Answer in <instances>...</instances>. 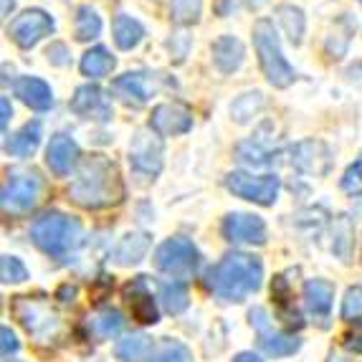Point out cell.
<instances>
[{
    "label": "cell",
    "mask_w": 362,
    "mask_h": 362,
    "mask_svg": "<svg viewBox=\"0 0 362 362\" xmlns=\"http://www.w3.org/2000/svg\"><path fill=\"white\" fill-rule=\"evenodd\" d=\"M69 195L76 206L99 211L122 203L124 198V182L119 177L117 165L104 155H91L78 165Z\"/></svg>",
    "instance_id": "cell-1"
},
{
    "label": "cell",
    "mask_w": 362,
    "mask_h": 362,
    "mask_svg": "<svg viewBox=\"0 0 362 362\" xmlns=\"http://www.w3.org/2000/svg\"><path fill=\"white\" fill-rule=\"evenodd\" d=\"M264 281V264L259 256L233 251L226 254L216 266H211L206 274V286L221 302H246L248 296L256 294Z\"/></svg>",
    "instance_id": "cell-2"
},
{
    "label": "cell",
    "mask_w": 362,
    "mask_h": 362,
    "mask_svg": "<svg viewBox=\"0 0 362 362\" xmlns=\"http://www.w3.org/2000/svg\"><path fill=\"white\" fill-rule=\"evenodd\" d=\"M30 238L43 254L64 259L81 241V223L66 213H43L41 218H36V223L30 226Z\"/></svg>",
    "instance_id": "cell-3"
},
{
    "label": "cell",
    "mask_w": 362,
    "mask_h": 362,
    "mask_svg": "<svg viewBox=\"0 0 362 362\" xmlns=\"http://www.w3.org/2000/svg\"><path fill=\"white\" fill-rule=\"evenodd\" d=\"M254 46L261 71H264L269 84L276 86V89H286V86L294 84V69L284 59V51H281V43H279L276 28H274L272 21L264 18L254 25Z\"/></svg>",
    "instance_id": "cell-4"
},
{
    "label": "cell",
    "mask_w": 362,
    "mask_h": 362,
    "mask_svg": "<svg viewBox=\"0 0 362 362\" xmlns=\"http://www.w3.org/2000/svg\"><path fill=\"white\" fill-rule=\"evenodd\" d=\"M155 266L173 279H187L198 272L200 251L195 248V243L190 238L175 235V238H168V241H163L157 246Z\"/></svg>",
    "instance_id": "cell-5"
},
{
    "label": "cell",
    "mask_w": 362,
    "mask_h": 362,
    "mask_svg": "<svg viewBox=\"0 0 362 362\" xmlns=\"http://www.w3.org/2000/svg\"><path fill=\"white\" fill-rule=\"evenodd\" d=\"M226 187L235 198H243L248 203H256V206H274L279 198V182L276 175H251V173H228L226 175Z\"/></svg>",
    "instance_id": "cell-6"
},
{
    "label": "cell",
    "mask_w": 362,
    "mask_h": 362,
    "mask_svg": "<svg viewBox=\"0 0 362 362\" xmlns=\"http://www.w3.org/2000/svg\"><path fill=\"white\" fill-rule=\"evenodd\" d=\"M13 314H16V320L25 327V332L33 334L36 339H51L61 327L59 317H56L43 302L30 299V296H16Z\"/></svg>",
    "instance_id": "cell-7"
},
{
    "label": "cell",
    "mask_w": 362,
    "mask_h": 362,
    "mask_svg": "<svg viewBox=\"0 0 362 362\" xmlns=\"http://www.w3.org/2000/svg\"><path fill=\"white\" fill-rule=\"evenodd\" d=\"M41 177L36 173H13L3 185L0 203L6 213H28L41 198Z\"/></svg>",
    "instance_id": "cell-8"
},
{
    "label": "cell",
    "mask_w": 362,
    "mask_h": 362,
    "mask_svg": "<svg viewBox=\"0 0 362 362\" xmlns=\"http://www.w3.org/2000/svg\"><path fill=\"white\" fill-rule=\"evenodd\" d=\"M54 28H56V23L49 13L41 11V8H28V11H23L21 16H16V18L8 23V36H11L13 43L21 46V49H33L41 38L51 36Z\"/></svg>",
    "instance_id": "cell-9"
},
{
    "label": "cell",
    "mask_w": 362,
    "mask_h": 362,
    "mask_svg": "<svg viewBox=\"0 0 362 362\" xmlns=\"http://www.w3.org/2000/svg\"><path fill=\"white\" fill-rule=\"evenodd\" d=\"M193 127V112L180 102H165L152 109L150 129L160 137H177Z\"/></svg>",
    "instance_id": "cell-10"
},
{
    "label": "cell",
    "mask_w": 362,
    "mask_h": 362,
    "mask_svg": "<svg viewBox=\"0 0 362 362\" xmlns=\"http://www.w3.org/2000/svg\"><path fill=\"white\" fill-rule=\"evenodd\" d=\"M291 165L304 175L322 177L332 168V152L320 139H304L291 147Z\"/></svg>",
    "instance_id": "cell-11"
},
{
    "label": "cell",
    "mask_w": 362,
    "mask_h": 362,
    "mask_svg": "<svg viewBox=\"0 0 362 362\" xmlns=\"http://www.w3.org/2000/svg\"><path fill=\"white\" fill-rule=\"evenodd\" d=\"M223 238L230 243H266V223L251 213H228L223 218Z\"/></svg>",
    "instance_id": "cell-12"
},
{
    "label": "cell",
    "mask_w": 362,
    "mask_h": 362,
    "mask_svg": "<svg viewBox=\"0 0 362 362\" xmlns=\"http://www.w3.org/2000/svg\"><path fill=\"white\" fill-rule=\"evenodd\" d=\"M129 163L139 175L155 177L163 170V142L152 134L137 132L132 147H129Z\"/></svg>",
    "instance_id": "cell-13"
},
{
    "label": "cell",
    "mask_w": 362,
    "mask_h": 362,
    "mask_svg": "<svg viewBox=\"0 0 362 362\" xmlns=\"http://www.w3.org/2000/svg\"><path fill=\"white\" fill-rule=\"evenodd\" d=\"M78 157H81V150H78L74 137H69V134H64V132L51 137L49 150H46V165L51 168L54 175L66 177L78 165Z\"/></svg>",
    "instance_id": "cell-14"
},
{
    "label": "cell",
    "mask_w": 362,
    "mask_h": 362,
    "mask_svg": "<svg viewBox=\"0 0 362 362\" xmlns=\"http://www.w3.org/2000/svg\"><path fill=\"white\" fill-rule=\"evenodd\" d=\"M13 91H16V97H18L25 107L36 109V112H46V109L54 107V91H51V86L36 76L16 78Z\"/></svg>",
    "instance_id": "cell-15"
},
{
    "label": "cell",
    "mask_w": 362,
    "mask_h": 362,
    "mask_svg": "<svg viewBox=\"0 0 362 362\" xmlns=\"http://www.w3.org/2000/svg\"><path fill=\"white\" fill-rule=\"evenodd\" d=\"M124 299H127L129 309H132V317L142 325H155L160 320V314H157V307H155V299L152 294L147 291L145 286V276L134 279L132 284H127L124 289Z\"/></svg>",
    "instance_id": "cell-16"
},
{
    "label": "cell",
    "mask_w": 362,
    "mask_h": 362,
    "mask_svg": "<svg viewBox=\"0 0 362 362\" xmlns=\"http://www.w3.org/2000/svg\"><path fill=\"white\" fill-rule=\"evenodd\" d=\"M71 109L76 115L81 117H94V119H109V104L107 97H104V91L94 84H86V86H78L76 94L71 99Z\"/></svg>",
    "instance_id": "cell-17"
},
{
    "label": "cell",
    "mask_w": 362,
    "mask_h": 362,
    "mask_svg": "<svg viewBox=\"0 0 362 362\" xmlns=\"http://www.w3.org/2000/svg\"><path fill=\"white\" fill-rule=\"evenodd\" d=\"M213 51V64L221 74H233L241 69L243 64V56H246V49H243V43L238 41L235 36H221L213 41L211 46Z\"/></svg>",
    "instance_id": "cell-18"
},
{
    "label": "cell",
    "mask_w": 362,
    "mask_h": 362,
    "mask_svg": "<svg viewBox=\"0 0 362 362\" xmlns=\"http://www.w3.org/2000/svg\"><path fill=\"white\" fill-rule=\"evenodd\" d=\"M115 94L124 104H132V107H142L150 99V74H124L115 81Z\"/></svg>",
    "instance_id": "cell-19"
},
{
    "label": "cell",
    "mask_w": 362,
    "mask_h": 362,
    "mask_svg": "<svg viewBox=\"0 0 362 362\" xmlns=\"http://www.w3.org/2000/svg\"><path fill=\"white\" fill-rule=\"evenodd\" d=\"M332 299H334V286L325 279H309L304 284V302H307V309L325 320L327 314L332 312Z\"/></svg>",
    "instance_id": "cell-20"
},
{
    "label": "cell",
    "mask_w": 362,
    "mask_h": 362,
    "mask_svg": "<svg viewBox=\"0 0 362 362\" xmlns=\"http://www.w3.org/2000/svg\"><path fill=\"white\" fill-rule=\"evenodd\" d=\"M41 137H43L41 124L38 122H28L18 132L6 139V152L13 157H30L38 150V145H41Z\"/></svg>",
    "instance_id": "cell-21"
},
{
    "label": "cell",
    "mask_w": 362,
    "mask_h": 362,
    "mask_svg": "<svg viewBox=\"0 0 362 362\" xmlns=\"http://www.w3.org/2000/svg\"><path fill=\"white\" fill-rule=\"evenodd\" d=\"M152 355H155L152 337L142 332L127 334L117 344V360L119 362H152Z\"/></svg>",
    "instance_id": "cell-22"
},
{
    "label": "cell",
    "mask_w": 362,
    "mask_h": 362,
    "mask_svg": "<svg viewBox=\"0 0 362 362\" xmlns=\"http://www.w3.org/2000/svg\"><path fill=\"white\" fill-rule=\"evenodd\" d=\"M259 347L272 357H286V355H294L302 347V339L296 337V334L274 332V329L266 327V329L259 332Z\"/></svg>",
    "instance_id": "cell-23"
},
{
    "label": "cell",
    "mask_w": 362,
    "mask_h": 362,
    "mask_svg": "<svg viewBox=\"0 0 362 362\" xmlns=\"http://www.w3.org/2000/svg\"><path fill=\"white\" fill-rule=\"evenodd\" d=\"M147 251H150V238H147L145 233H127L119 241V246H117L115 261L119 266L139 264V261L145 259Z\"/></svg>",
    "instance_id": "cell-24"
},
{
    "label": "cell",
    "mask_w": 362,
    "mask_h": 362,
    "mask_svg": "<svg viewBox=\"0 0 362 362\" xmlns=\"http://www.w3.org/2000/svg\"><path fill=\"white\" fill-rule=\"evenodd\" d=\"M115 66H117V59L109 54L107 49H102V46L86 51V54L81 56V64H78L81 74H84V76H89V78L109 76V74L115 71Z\"/></svg>",
    "instance_id": "cell-25"
},
{
    "label": "cell",
    "mask_w": 362,
    "mask_h": 362,
    "mask_svg": "<svg viewBox=\"0 0 362 362\" xmlns=\"http://www.w3.org/2000/svg\"><path fill=\"white\" fill-rule=\"evenodd\" d=\"M145 38V25L139 23L137 18L119 13L115 18V43L122 51H132L139 41Z\"/></svg>",
    "instance_id": "cell-26"
},
{
    "label": "cell",
    "mask_w": 362,
    "mask_h": 362,
    "mask_svg": "<svg viewBox=\"0 0 362 362\" xmlns=\"http://www.w3.org/2000/svg\"><path fill=\"white\" fill-rule=\"evenodd\" d=\"M122 327H124V320H122V312L117 309H102L91 317V332L97 334L99 339H112L122 332Z\"/></svg>",
    "instance_id": "cell-27"
},
{
    "label": "cell",
    "mask_w": 362,
    "mask_h": 362,
    "mask_svg": "<svg viewBox=\"0 0 362 362\" xmlns=\"http://www.w3.org/2000/svg\"><path fill=\"white\" fill-rule=\"evenodd\" d=\"M74 30H76V41H94V38L102 33V18H99V13L91 6H81L76 11Z\"/></svg>",
    "instance_id": "cell-28"
},
{
    "label": "cell",
    "mask_w": 362,
    "mask_h": 362,
    "mask_svg": "<svg viewBox=\"0 0 362 362\" xmlns=\"http://www.w3.org/2000/svg\"><path fill=\"white\" fill-rule=\"evenodd\" d=\"M264 109V94L261 91H248L243 97H238L230 107V115L238 124H246L251 117H256Z\"/></svg>",
    "instance_id": "cell-29"
},
{
    "label": "cell",
    "mask_w": 362,
    "mask_h": 362,
    "mask_svg": "<svg viewBox=\"0 0 362 362\" xmlns=\"http://www.w3.org/2000/svg\"><path fill=\"white\" fill-rule=\"evenodd\" d=\"M160 302H163L165 312H170V314L185 312L187 302H190V296H187L185 284H180V281H173V284H163V286H160Z\"/></svg>",
    "instance_id": "cell-30"
},
{
    "label": "cell",
    "mask_w": 362,
    "mask_h": 362,
    "mask_svg": "<svg viewBox=\"0 0 362 362\" xmlns=\"http://www.w3.org/2000/svg\"><path fill=\"white\" fill-rule=\"evenodd\" d=\"M279 21H281V25H284L286 36H289V41L294 43V46H299L304 38V13L299 11V8L294 6H281L279 8Z\"/></svg>",
    "instance_id": "cell-31"
},
{
    "label": "cell",
    "mask_w": 362,
    "mask_h": 362,
    "mask_svg": "<svg viewBox=\"0 0 362 362\" xmlns=\"http://www.w3.org/2000/svg\"><path fill=\"white\" fill-rule=\"evenodd\" d=\"M152 362H193V352L177 339H165L160 347H155Z\"/></svg>",
    "instance_id": "cell-32"
},
{
    "label": "cell",
    "mask_w": 362,
    "mask_h": 362,
    "mask_svg": "<svg viewBox=\"0 0 362 362\" xmlns=\"http://www.w3.org/2000/svg\"><path fill=\"white\" fill-rule=\"evenodd\" d=\"M352 235H355V228H352V221L347 216H339L334 221V254L339 256L342 261H347L350 256V246H352Z\"/></svg>",
    "instance_id": "cell-33"
},
{
    "label": "cell",
    "mask_w": 362,
    "mask_h": 362,
    "mask_svg": "<svg viewBox=\"0 0 362 362\" xmlns=\"http://www.w3.org/2000/svg\"><path fill=\"white\" fill-rule=\"evenodd\" d=\"M200 8H203V0H170L173 21L180 25L195 23L200 18Z\"/></svg>",
    "instance_id": "cell-34"
},
{
    "label": "cell",
    "mask_w": 362,
    "mask_h": 362,
    "mask_svg": "<svg viewBox=\"0 0 362 362\" xmlns=\"http://www.w3.org/2000/svg\"><path fill=\"white\" fill-rule=\"evenodd\" d=\"M0 279H3V284H21L28 279V269L18 256L6 254L0 259Z\"/></svg>",
    "instance_id": "cell-35"
},
{
    "label": "cell",
    "mask_w": 362,
    "mask_h": 362,
    "mask_svg": "<svg viewBox=\"0 0 362 362\" xmlns=\"http://www.w3.org/2000/svg\"><path fill=\"white\" fill-rule=\"evenodd\" d=\"M342 320L362 325V286H350L342 299Z\"/></svg>",
    "instance_id": "cell-36"
},
{
    "label": "cell",
    "mask_w": 362,
    "mask_h": 362,
    "mask_svg": "<svg viewBox=\"0 0 362 362\" xmlns=\"http://www.w3.org/2000/svg\"><path fill=\"white\" fill-rule=\"evenodd\" d=\"M238 160L246 165H254V168H261V165H269L272 163V152L264 150L259 142L254 139H248L243 145H238Z\"/></svg>",
    "instance_id": "cell-37"
},
{
    "label": "cell",
    "mask_w": 362,
    "mask_h": 362,
    "mask_svg": "<svg viewBox=\"0 0 362 362\" xmlns=\"http://www.w3.org/2000/svg\"><path fill=\"white\" fill-rule=\"evenodd\" d=\"M342 190L350 195H362V160L352 163L342 175Z\"/></svg>",
    "instance_id": "cell-38"
},
{
    "label": "cell",
    "mask_w": 362,
    "mask_h": 362,
    "mask_svg": "<svg viewBox=\"0 0 362 362\" xmlns=\"http://www.w3.org/2000/svg\"><path fill=\"white\" fill-rule=\"evenodd\" d=\"M18 339H16V334L11 332V327H3L0 329V350H3V357H11L18 352Z\"/></svg>",
    "instance_id": "cell-39"
},
{
    "label": "cell",
    "mask_w": 362,
    "mask_h": 362,
    "mask_svg": "<svg viewBox=\"0 0 362 362\" xmlns=\"http://www.w3.org/2000/svg\"><path fill=\"white\" fill-rule=\"evenodd\" d=\"M11 102H8V97L0 99V127H3V132H8V122H11Z\"/></svg>",
    "instance_id": "cell-40"
},
{
    "label": "cell",
    "mask_w": 362,
    "mask_h": 362,
    "mask_svg": "<svg viewBox=\"0 0 362 362\" xmlns=\"http://www.w3.org/2000/svg\"><path fill=\"white\" fill-rule=\"evenodd\" d=\"M61 54H66V49H64V46L59 43V46H54V49L49 51V59L54 61V64H66V59H64Z\"/></svg>",
    "instance_id": "cell-41"
},
{
    "label": "cell",
    "mask_w": 362,
    "mask_h": 362,
    "mask_svg": "<svg viewBox=\"0 0 362 362\" xmlns=\"http://www.w3.org/2000/svg\"><path fill=\"white\" fill-rule=\"evenodd\" d=\"M233 362H264L259 355H254V352H241V355H235Z\"/></svg>",
    "instance_id": "cell-42"
},
{
    "label": "cell",
    "mask_w": 362,
    "mask_h": 362,
    "mask_svg": "<svg viewBox=\"0 0 362 362\" xmlns=\"http://www.w3.org/2000/svg\"><path fill=\"white\" fill-rule=\"evenodd\" d=\"M347 350L360 352V355H362V334H357V337H350V339H347Z\"/></svg>",
    "instance_id": "cell-43"
},
{
    "label": "cell",
    "mask_w": 362,
    "mask_h": 362,
    "mask_svg": "<svg viewBox=\"0 0 362 362\" xmlns=\"http://www.w3.org/2000/svg\"><path fill=\"white\" fill-rule=\"evenodd\" d=\"M13 8H16V0H3V16H8Z\"/></svg>",
    "instance_id": "cell-44"
},
{
    "label": "cell",
    "mask_w": 362,
    "mask_h": 362,
    "mask_svg": "<svg viewBox=\"0 0 362 362\" xmlns=\"http://www.w3.org/2000/svg\"><path fill=\"white\" fill-rule=\"evenodd\" d=\"M248 6L251 8H261V6H266V0H246Z\"/></svg>",
    "instance_id": "cell-45"
},
{
    "label": "cell",
    "mask_w": 362,
    "mask_h": 362,
    "mask_svg": "<svg viewBox=\"0 0 362 362\" xmlns=\"http://www.w3.org/2000/svg\"><path fill=\"white\" fill-rule=\"evenodd\" d=\"M6 362H16V360H6Z\"/></svg>",
    "instance_id": "cell-46"
},
{
    "label": "cell",
    "mask_w": 362,
    "mask_h": 362,
    "mask_svg": "<svg viewBox=\"0 0 362 362\" xmlns=\"http://www.w3.org/2000/svg\"><path fill=\"white\" fill-rule=\"evenodd\" d=\"M360 3H362V0H360Z\"/></svg>",
    "instance_id": "cell-47"
}]
</instances>
